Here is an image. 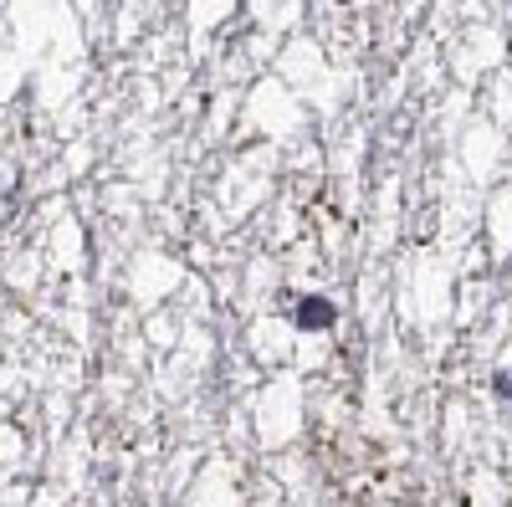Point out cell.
I'll return each mask as SVG.
<instances>
[{
	"instance_id": "1",
	"label": "cell",
	"mask_w": 512,
	"mask_h": 507,
	"mask_svg": "<svg viewBox=\"0 0 512 507\" xmlns=\"http://www.w3.org/2000/svg\"><path fill=\"white\" fill-rule=\"evenodd\" d=\"M292 323L303 333H328L338 323V308H333V298H297L292 303Z\"/></svg>"
}]
</instances>
